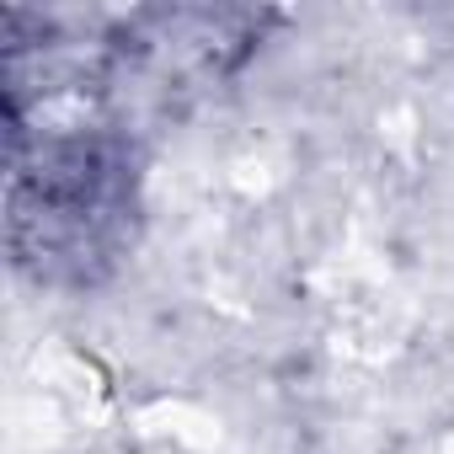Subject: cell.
<instances>
[{
	"label": "cell",
	"instance_id": "obj_1",
	"mask_svg": "<svg viewBox=\"0 0 454 454\" xmlns=\"http://www.w3.org/2000/svg\"><path fill=\"white\" fill-rule=\"evenodd\" d=\"M12 145V252L38 278H91L129 241L134 150L102 123H49Z\"/></svg>",
	"mask_w": 454,
	"mask_h": 454
},
{
	"label": "cell",
	"instance_id": "obj_2",
	"mask_svg": "<svg viewBox=\"0 0 454 454\" xmlns=\"http://www.w3.org/2000/svg\"><path fill=\"white\" fill-rule=\"evenodd\" d=\"M268 27H273L268 12H231V6L139 12L113 33V54L155 70L160 81H219L257 54Z\"/></svg>",
	"mask_w": 454,
	"mask_h": 454
}]
</instances>
